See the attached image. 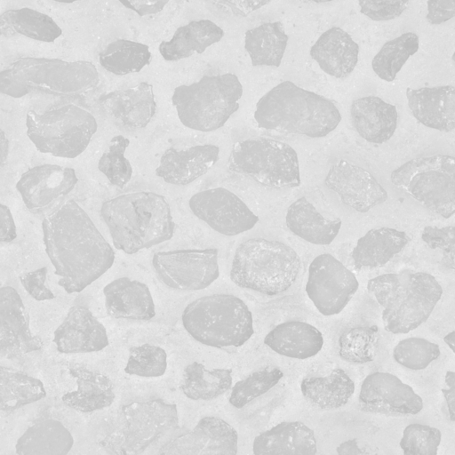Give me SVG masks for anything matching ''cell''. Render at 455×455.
<instances>
[{"label":"cell","instance_id":"cell-17","mask_svg":"<svg viewBox=\"0 0 455 455\" xmlns=\"http://www.w3.org/2000/svg\"><path fill=\"white\" fill-rule=\"evenodd\" d=\"M77 182L73 168L45 164L25 172L16 188L27 209L40 213L69 194Z\"/></svg>","mask_w":455,"mask_h":455},{"label":"cell","instance_id":"cell-50","mask_svg":"<svg viewBox=\"0 0 455 455\" xmlns=\"http://www.w3.org/2000/svg\"><path fill=\"white\" fill-rule=\"evenodd\" d=\"M47 267L28 272L20 276V281L27 292L36 300L54 299V294L45 284Z\"/></svg>","mask_w":455,"mask_h":455},{"label":"cell","instance_id":"cell-31","mask_svg":"<svg viewBox=\"0 0 455 455\" xmlns=\"http://www.w3.org/2000/svg\"><path fill=\"white\" fill-rule=\"evenodd\" d=\"M223 36V29L212 20H193L178 28L170 41H163L159 52L165 60L176 61L203 53Z\"/></svg>","mask_w":455,"mask_h":455},{"label":"cell","instance_id":"cell-59","mask_svg":"<svg viewBox=\"0 0 455 455\" xmlns=\"http://www.w3.org/2000/svg\"><path fill=\"white\" fill-rule=\"evenodd\" d=\"M58 3H63V4H71L76 1H84V0H52Z\"/></svg>","mask_w":455,"mask_h":455},{"label":"cell","instance_id":"cell-32","mask_svg":"<svg viewBox=\"0 0 455 455\" xmlns=\"http://www.w3.org/2000/svg\"><path fill=\"white\" fill-rule=\"evenodd\" d=\"M285 221L294 235L316 245L332 243L341 228L340 219H325L304 196L288 207Z\"/></svg>","mask_w":455,"mask_h":455},{"label":"cell","instance_id":"cell-61","mask_svg":"<svg viewBox=\"0 0 455 455\" xmlns=\"http://www.w3.org/2000/svg\"><path fill=\"white\" fill-rule=\"evenodd\" d=\"M452 60H453V62L455 63V52H454V53H453V55H452Z\"/></svg>","mask_w":455,"mask_h":455},{"label":"cell","instance_id":"cell-38","mask_svg":"<svg viewBox=\"0 0 455 455\" xmlns=\"http://www.w3.org/2000/svg\"><path fill=\"white\" fill-rule=\"evenodd\" d=\"M232 381L231 369L209 370L203 363L194 362L185 368L180 388L189 399L209 401L228 391Z\"/></svg>","mask_w":455,"mask_h":455},{"label":"cell","instance_id":"cell-52","mask_svg":"<svg viewBox=\"0 0 455 455\" xmlns=\"http://www.w3.org/2000/svg\"><path fill=\"white\" fill-rule=\"evenodd\" d=\"M235 16L245 17L270 3L271 0H209Z\"/></svg>","mask_w":455,"mask_h":455},{"label":"cell","instance_id":"cell-46","mask_svg":"<svg viewBox=\"0 0 455 455\" xmlns=\"http://www.w3.org/2000/svg\"><path fill=\"white\" fill-rule=\"evenodd\" d=\"M167 368V354L158 346L143 344L130 348L124 371L144 378L160 377Z\"/></svg>","mask_w":455,"mask_h":455},{"label":"cell","instance_id":"cell-5","mask_svg":"<svg viewBox=\"0 0 455 455\" xmlns=\"http://www.w3.org/2000/svg\"><path fill=\"white\" fill-rule=\"evenodd\" d=\"M367 290L382 307V322L387 331L408 333L430 316L443 295L435 277L425 272L403 271L371 278Z\"/></svg>","mask_w":455,"mask_h":455},{"label":"cell","instance_id":"cell-48","mask_svg":"<svg viewBox=\"0 0 455 455\" xmlns=\"http://www.w3.org/2000/svg\"><path fill=\"white\" fill-rule=\"evenodd\" d=\"M421 238L429 248L441 250L442 264L455 270V226L425 227Z\"/></svg>","mask_w":455,"mask_h":455},{"label":"cell","instance_id":"cell-26","mask_svg":"<svg viewBox=\"0 0 455 455\" xmlns=\"http://www.w3.org/2000/svg\"><path fill=\"white\" fill-rule=\"evenodd\" d=\"M350 116L354 128L363 139L382 144L395 133L398 114L395 105L377 96H366L352 102Z\"/></svg>","mask_w":455,"mask_h":455},{"label":"cell","instance_id":"cell-15","mask_svg":"<svg viewBox=\"0 0 455 455\" xmlns=\"http://www.w3.org/2000/svg\"><path fill=\"white\" fill-rule=\"evenodd\" d=\"M188 205L196 217L228 236L248 231L259 221L238 196L224 188L200 191L190 197Z\"/></svg>","mask_w":455,"mask_h":455},{"label":"cell","instance_id":"cell-41","mask_svg":"<svg viewBox=\"0 0 455 455\" xmlns=\"http://www.w3.org/2000/svg\"><path fill=\"white\" fill-rule=\"evenodd\" d=\"M419 46V36L412 32L386 42L371 61L373 71L382 80L392 82Z\"/></svg>","mask_w":455,"mask_h":455},{"label":"cell","instance_id":"cell-58","mask_svg":"<svg viewBox=\"0 0 455 455\" xmlns=\"http://www.w3.org/2000/svg\"><path fill=\"white\" fill-rule=\"evenodd\" d=\"M443 341L448 345V347L455 355V331L447 333L443 337Z\"/></svg>","mask_w":455,"mask_h":455},{"label":"cell","instance_id":"cell-44","mask_svg":"<svg viewBox=\"0 0 455 455\" xmlns=\"http://www.w3.org/2000/svg\"><path fill=\"white\" fill-rule=\"evenodd\" d=\"M440 355L441 350L436 343L417 337L402 339L393 350L395 361L412 371L426 369Z\"/></svg>","mask_w":455,"mask_h":455},{"label":"cell","instance_id":"cell-3","mask_svg":"<svg viewBox=\"0 0 455 455\" xmlns=\"http://www.w3.org/2000/svg\"><path fill=\"white\" fill-rule=\"evenodd\" d=\"M254 118L263 129L315 139L334 131L341 115L329 99L283 81L259 100Z\"/></svg>","mask_w":455,"mask_h":455},{"label":"cell","instance_id":"cell-14","mask_svg":"<svg viewBox=\"0 0 455 455\" xmlns=\"http://www.w3.org/2000/svg\"><path fill=\"white\" fill-rule=\"evenodd\" d=\"M358 288L352 271L329 253L316 256L309 265L306 291L323 315L339 314Z\"/></svg>","mask_w":455,"mask_h":455},{"label":"cell","instance_id":"cell-54","mask_svg":"<svg viewBox=\"0 0 455 455\" xmlns=\"http://www.w3.org/2000/svg\"><path fill=\"white\" fill-rule=\"evenodd\" d=\"M0 215H1V229H0V239L1 242L9 243L14 240L17 236L16 226L11 213L10 209L1 204H0Z\"/></svg>","mask_w":455,"mask_h":455},{"label":"cell","instance_id":"cell-49","mask_svg":"<svg viewBox=\"0 0 455 455\" xmlns=\"http://www.w3.org/2000/svg\"><path fill=\"white\" fill-rule=\"evenodd\" d=\"M360 12L375 21L398 18L408 7L409 0H358Z\"/></svg>","mask_w":455,"mask_h":455},{"label":"cell","instance_id":"cell-19","mask_svg":"<svg viewBox=\"0 0 455 455\" xmlns=\"http://www.w3.org/2000/svg\"><path fill=\"white\" fill-rule=\"evenodd\" d=\"M238 434L224 419L204 417L188 433L164 444L159 454L179 455H235L238 450Z\"/></svg>","mask_w":455,"mask_h":455},{"label":"cell","instance_id":"cell-37","mask_svg":"<svg viewBox=\"0 0 455 455\" xmlns=\"http://www.w3.org/2000/svg\"><path fill=\"white\" fill-rule=\"evenodd\" d=\"M0 26L3 36L21 35L46 43L54 42L62 34L61 28L49 15L28 7L3 12Z\"/></svg>","mask_w":455,"mask_h":455},{"label":"cell","instance_id":"cell-24","mask_svg":"<svg viewBox=\"0 0 455 455\" xmlns=\"http://www.w3.org/2000/svg\"><path fill=\"white\" fill-rule=\"evenodd\" d=\"M408 106L423 125L444 132L455 130V87L406 89Z\"/></svg>","mask_w":455,"mask_h":455},{"label":"cell","instance_id":"cell-55","mask_svg":"<svg viewBox=\"0 0 455 455\" xmlns=\"http://www.w3.org/2000/svg\"><path fill=\"white\" fill-rule=\"evenodd\" d=\"M444 381L447 388H442V393L447 404L449 418L455 421V371H448Z\"/></svg>","mask_w":455,"mask_h":455},{"label":"cell","instance_id":"cell-11","mask_svg":"<svg viewBox=\"0 0 455 455\" xmlns=\"http://www.w3.org/2000/svg\"><path fill=\"white\" fill-rule=\"evenodd\" d=\"M228 168L266 187L296 188L301 183L295 149L288 143L269 138L235 142L230 151Z\"/></svg>","mask_w":455,"mask_h":455},{"label":"cell","instance_id":"cell-1","mask_svg":"<svg viewBox=\"0 0 455 455\" xmlns=\"http://www.w3.org/2000/svg\"><path fill=\"white\" fill-rule=\"evenodd\" d=\"M45 251L68 293L80 292L115 261V251L89 215L73 199L42 222Z\"/></svg>","mask_w":455,"mask_h":455},{"label":"cell","instance_id":"cell-57","mask_svg":"<svg viewBox=\"0 0 455 455\" xmlns=\"http://www.w3.org/2000/svg\"><path fill=\"white\" fill-rule=\"evenodd\" d=\"M8 140L4 131H1V163L2 164L5 162L8 156Z\"/></svg>","mask_w":455,"mask_h":455},{"label":"cell","instance_id":"cell-21","mask_svg":"<svg viewBox=\"0 0 455 455\" xmlns=\"http://www.w3.org/2000/svg\"><path fill=\"white\" fill-rule=\"evenodd\" d=\"M53 342L64 354L102 350L108 345L104 325L85 306L72 307L54 331Z\"/></svg>","mask_w":455,"mask_h":455},{"label":"cell","instance_id":"cell-56","mask_svg":"<svg viewBox=\"0 0 455 455\" xmlns=\"http://www.w3.org/2000/svg\"><path fill=\"white\" fill-rule=\"evenodd\" d=\"M337 453L343 454H365L367 453L365 451L362 450L358 446V443L356 439H350L346 442L340 443L337 449Z\"/></svg>","mask_w":455,"mask_h":455},{"label":"cell","instance_id":"cell-2","mask_svg":"<svg viewBox=\"0 0 455 455\" xmlns=\"http://www.w3.org/2000/svg\"><path fill=\"white\" fill-rule=\"evenodd\" d=\"M100 215L116 249L133 254L172 239L175 224L165 197L132 192L105 201Z\"/></svg>","mask_w":455,"mask_h":455},{"label":"cell","instance_id":"cell-45","mask_svg":"<svg viewBox=\"0 0 455 455\" xmlns=\"http://www.w3.org/2000/svg\"><path fill=\"white\" fill-rule=\"evenodd\" d=\"M130 140L122 135L111 139L108 151L100 156L98 168L111 184L124 188L132 179V167L124 152Z\"/></svg>","mask_w":455,"mask_h":455},{"label":"cell","instance_id":"cell-9","mask_svg":"<svg viewBox=\"0 0 455 455\" xmlns=\"http://www.w3.org/2000/svg\"><path fill=\"white\" fill-rule=\"evenodd\" d=\"M26 125L27 135L38 151L65 158L81 155L98 128L93 115L75 104L43 114L29 111Z\"/></svg>","mask_w":455,"mask_h":455},{"label":"cell","instance_id":"cell-60","mask_svg":"<svg viewBox=\"0 0 455 455\" xmlns=\"http://www.w3.org/2000/svg\"><path fill=\"white\" fill-rule=\"evenodd\" d=\"M309 1L320 4V3L331 2L333 0H309Z\"/></svg>","mask_w":455,"mask_h":455},{"label":"cell","instance_id":"cell-10","mask_svg":"<svg viewBox=\"0 0 455 455\" xmlns=\"http://www.w3.org/2000/svg\"><path fill=\"white\" fill-rule=\"evenodd\" d=\"M177 427L179 414L175 403L162 399L133 402L121 408L100 445L109 453L139 454L164 433Z\"/></svg>","mask_w":455,"mask_h":455},{"label":"cell","instance_id":"cell-8","mask_svg":"<svg viewBox=\"0 0 455 455\" xmlns=\"http://www.w3.org/2000/svg\"><path fill=\"white\" fill-rule=\"evenodd\" d=\"M243 86L231 73L204 76L189 85L174 89L172 101L180 121L199 132H212L224 126L238 110Z\"/></svg>","mask_w":455,"mask_h":455},{"label":"cell","instance_id":"cell-42","mask_svg":"<svg viewBox=\"0 0 455 455\" xmlns=\"http://www.w3.org/2000/svg\"><path fill=\"white\" fill-rule=\"evenodd\" d=\"M378 342L377 325L347 329L339 339V355L351 363H370L375 358Z\"/></svg>","mask_w":455,"mask_h":455},{"label":"cell","instance_id":"cell-43","mask_svg":"<svg viewBox=\"0 0 455 455\" xmlns=\"http://www.w3.org/2000/svg\"><path fill=\"white\" fill-rule=\"evenodd\" d=\"M283 376L278 368H265L251 373L233 386L229 403L237 409L243 408L274 387Z\"/></svg>","mask_w":455,"mask_h":455},{"label":"cell","instance_id":"cell-25","mask_svg":"<svg viewBox=\"0 0 455 455\" xmlns=\"http://www.w3.org/2000/svg\"><path fill=\"white\" fill-rule=\"evenodd\" d=\"M109 315L117 319L149 320L156 315L155 303L147 284L120 277L103 288Z\"/></svg>","mask_w":455,"mask_h":455},{"label":"cell","instance_id":"cell-40","mask_svg":"<svg viewBox=\"0 0 455 455\" xmlns=\"http://www.w3.org/2000/svg\"><path fill=\"white\" fill-rule=\"evenodd\" d=\"M151 59L147 44L125 39L111 42L99 53L101 67L116 76L140 72Z\"/></svg>","mask_w":455,"mask_h":455},{"label":"cell","instance_id":"cell-18","mask_svg":"<svg viewBox=\"0 0 455 455\" xmlns=\"http://www.w3.org/2000/svg\"><path fill=\"white\" fill-rule=\"evenodd\" d=\"M324 183L343 204L359 212H367L387 199V192L371 172L344 159L330 168Z\"/></svg>","mask_w":455,"mask_h":455},{"label":"cell","instance_id":"cell-12","mask_svg":"<svg viewBox=\"0 0 455 455\" xmlns=\"http://www.w3.org/2000/svg\"><path fill=\"white\" fill-rule=\"evenodd\" d=\"M391 182L444 219L455 214V157L413 158L391 172Z\"/></svg>","mask_w":455,"mask_h":455},{"label":"cell","instance_id":"cell-33","mask_svg":"<svg viewBox=\"0 0 455 455\" xmlns=\"http://www.w3.org/2000/svg\"><path fill=\"white\" fill-rule=\"evenodd\" d=\"M69 372L76 379L77 388L61 396L68 406L82 412H93L112 404L115 392L108 377L84 367L70 368Z\"/></svg>","mask_w":455,"mask_h":455},{"label":"cell","instance_id":"cell-16","mask_svg":"<svg viewBox=\"0 0 455 455\" xmlns=\"http://www.w3.org/2000/svg\"><path fill=\"white\" fill-rule=\"evenodd\" d=\"M362 411L381 414H417L423 408L422 398L408 384L389 372L376 371L363 381L359 398Z\"/></svg>","mask_w":455,"mask_h":455},{"label":"cell","instance_id":"cell-23","mask_svg":"<svg viewBox=\"0 0 455 455\" xmlns=\"http://www.w3.org/2000/svg\"><path fill=\"white\" fill-rule=\"evenodd\" d=\"M216 145H196L186 149L170 148L160 158L156 174L172 185L184 186L205 174L219 160Z\"/></svg>","mask_w":455,"mask_h":455},{"label":"cell","instance_id":"cell-27","mask_svg":"<svg viewBox=\"0 0 455 455\" xmlns=\"http://www.w3.org/2000/svg\"><path fill=\"white\" fill-rule=\"evenodd\" d=\"M309 53L323 72L336 78H344L357 64L359 46L349 34L333 27L320 36Z\"/></svg>","mask_w":455,"mask_h":455},{"label":"cell","instance_id":"cell-53","mask_svg":"<svg viewBox=\"0 0 455 455\" xmlns=\"http://www.w3.org/2000/svg\"><path fill=\"white\" fill-rule=\"evenodd\" d=\"M124 7L134 11L140 16L161 12L170 0H118Z\"/></svg>","mask_w":455,"mask_h":455},{"label":"cell","instance_id":"cell-13","mask_svg":"<svg viewBox=\"0 0 455 455\" xmlns=\"http://www.w3.org/2000/svg\"><path fill=\"white\" fill-rule=\"evenodd\" d=\"M218 255L215 248L159 251L154 254L152 265L158 279L166 286L198 291L219 278Z\"/></svg>","mask_w":455,"mask_h":455},{"label":"cell","instance_id":"cell-7","mask_svg":"<svg viewBox=\"0 0 455 455\" xmlns=\"http://www.w3.org/2000/svg\"><path fill=\"white\" fill-rule=\"evenodd\" d=\"M185 330L196 341L216 348L238 347L254 333L248 306L231 294L203 296L184 308Z\"/></svg>","mask_w":455,"mask_h":455},{"label":"cell","instance_id":"cell-4","mask_svg":"<svg viewBox=\"0 0 455 455\" xmlns=\"http://www.w3.org/2000/svg\"><path fill=\"white\" fill-rule=\"evenodd\" d=\"M99 82L96 67L86 60L23 57L0 73L1 92L12 98L31 92L76 98L92 91Z\"/></svg>","mask_w":455,"mask_h":455},{"label":"cell","instance_id":"cell-35","mask_svg":"<svg viewBox=\"0 0 455 455\" xmlns=\"http://www.w3.org/2000/svg\"><path fill=\"white\" fill-rule=\"evenodd\" d=\"M305 399L322 410H335L347 404L355 392V383L342 369L325 377L305 378L300 384Z\"/></svg>","mask_w":455,"mask_h":455},{"label":"cell","instance_id":"cell-22","mask_svg":"<svg viewBox=\"0 0 455 455\" xmlns=\"http://www.w3.org/2000/svg\"><path fill=\"white\" fill-rule=\"evenodd\" d=\"M99 102L117 124L129 129L146 127L156 112L153 86L147 82L102 94Z\"/></svg>","mask_w":455,"mask_h":455},{"label":"cell","instance_id":"cell-30","mask_svg":"<svg viewBox=\"0 0 455 455\" xmlns=\"http://www.w3.org/2000/svg\"><path fill=\"white\" fill-rule=\"evenodd\" d=\"M409 241L410 237L404 231L386 227L371 229L357 240L351 252L354 266L357 269L382 267Z\"/></svg>","mask_w":455,"mask_h":455},{"label":"cell","instance_id":"cell-51","mask_svg":"<svg viewBox=\"0 0 455 455\" xmlns=\"http://www.w3.org/2000/svg\"><path fill=\"white\" fill-rule=\"evenodd\" d=\"M427 20L434 25L442 24L455 17V0H427Z\"/></svg>","mask_w":455,"mask_h":455},{"label":"cell","instance_id":"cell-36","mask_svg":"<svg viewBox=\"0 0 455 455\" xmlns=\"http://www.w3.org/2000/svg\"><path fill=\"white\" fill-rule=\"evenodd\" d=\"M287 44L288 36L281 21L263 23L244 36V49L254 67H279Z\"/></svg>","mask_w":455,"mask_h":455},{"label":"cell","instance_id":"cell-47","mask_svg":"<svg viewBox=\"0 0 455 455\" xmlns=\"http://www.w3.org/2000/svg\"><path fill=\"white\" fill-rule=\"evenodd\" d=\"M441 440L438 428L413 423L403 429L399 445L405 455H436Z\"/></svg>","mask_w":455,"mask_h":455},{"label":"cell","instance_id":"cell-29","mask_svg":"<svg viewBox=\"0 0 455 455\" xmlns=\"http://www.w3.org/2000/svg\"><path fill=\"white\" fill-rule=\"evenodd\" d=\"M264 343L281 355L307 359L320 352L323 337L316 327L307 323L289 321L271 330L264 338Z\"/></svg>","mask_w":455,"mask_h":455},{"label":"cell","instance_id":"cell-6","mask_svg":"<svg viewBox=\"0 0 455 455\" xmlns=\"http://www.w3.org/2000/svg\"><path fill=\"white\" fill-rule=\"evenodd\" d=\"M300 267V258L291 246L279 241L251 238L237 246L230 279L238 287L274 296L293 284Z\"/></svg>","mask_w":455,"mask_h":455},{"label":"cell","instance_id":"cell-39","mask_svg":"<svg viewBox=\"0 0 455 455\" xmlns=\"http://www.w3.org/2000/svg\"><path fill=\"white\" fill-rule=\"evenodd\" d=\"M46 395L43 382L13 369L0 367V409L12 411Z\"/></svg>","mask_w":455,"mask_h":455},{"label":"cell","instance_id":"cell-34","mask_svg":"<svg viewBox=\"0 0 455 455\" xmlns=\"http://www.w3.org/2000/svg\"><path fill=\"white\" fill-rule=\"evenodd\" d=\"M74 444L71 433L59 420L42 419L29 427L18 439L19 455H66Z\"/></svg>","mask_w":455,"mask_h":455},{"label":"cell","instance_id":"cell-28","mask_svg":"<svg viewBox=\"0 0 455 455\" xmlns=\"http://www.w3.org/2000/svg\"><path fill=\"white\" fill-rule=\"evenodd\" d=\"M314 431L301 421H283L258 435L252 443V453L315 454Z\"/></svg>","mask_w":455,"mask_h":455},{"label":"cell","instance_id":"cell-20","mask_svg":"<svg viewBox=\"0 0 455 455\" xmlns=\"http://www.w3.org/2000/svg\"><path fill=\"white\" fill-rule=\"evenodd\" d=\"M42 339L32 333L29 315L17 291L11 286L0 288V348L8 357L40 350Z\"/></svg>","mask_w":455,"mask_h":455}]
</instances>
